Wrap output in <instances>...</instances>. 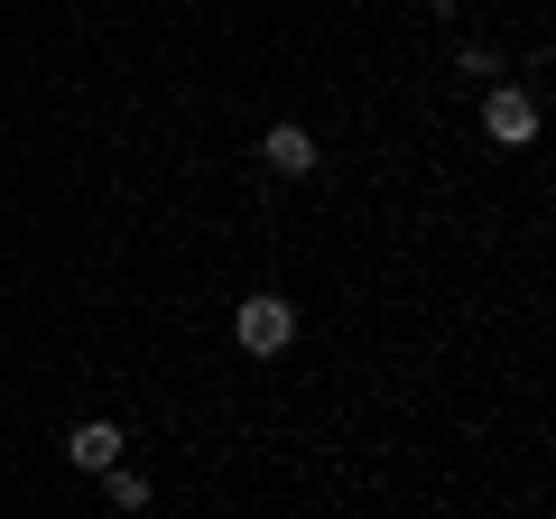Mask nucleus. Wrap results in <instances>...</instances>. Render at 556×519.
I'll return each instance as SVG.
<instances>
[{"instance_id": "obj_5", "label": "nucleus", "mask_w": 556, "mask_h": 519, "mask_svg": "<svg viewBox=\"0 0 556 519\" xmlns=\"http://www.w3.org/2000/svg\"><path fill=\"white\" fill-rule=\"evenodd\" d=\"M102 482H112V501H121V510H149V473H130V464H112V473H102Z\"/></svg>"}, {"instance_id": "obj_4", "label": "nucleus", "mask_w": 556, "mask_h": 519, "mask_svg": "<svg viewBox=\"0 0 556 519\" xmlns=\"http://www.w3.org/2000/svg\"><path fill=\"white\" fill-rule=\"evenodd\" d=\"M260 159H269V167H278V177H316V140H306L298 121H278L269 140H260Z\"/></svg>"}, {"instance_id": "obj_2", "label": "nucleus", "mask_w": 556, "mask_h": 519, "mask_svg": "<svg viewBox=\"0 0 556 519\" xmlns=\"http://www.w3.org/2000/svg\"><path fill=\"white\" fill-rule=\"evenodd\" d=\"M482 130H492L501 149H529V140H538V102L510 93V84H492V102H482Z\"/></svg>"}, {"instance_id": "obj_3", "label": "nucleus", "mask_w": 556, "mask_h": 519, "mask_svg": "<svg viewBox=\"0 0 556 519\" xmlns=\"http://www.w3.org/2000/svg\"><path fill=\"white\" fill-rule=\"evenodd\" d=\"M121 445H130V436H121V427H112V418H84V427H75V436H65V455H75V464H84V473H112V464H121Z\"/></svg>"}, {"instance_id": "obj_6", "label": "nucleus", "mask_w": 556, "mask_h": 519, "mask_svg": "<svg viewBox=\"0 0 556 519\" xmlns=\"http://www.w3.org/2000/svg\"><path fill=\"white\" fill-rule=\"evenodd\" d=\"M427 10H437V20H455V10H464V0H427Z\"/></svg>"}, {"instance_id": "obj_1", "label": "nucleus", "mask_w": 556, "mask_h": 519, "mask_svg": "<svg viewBox=\"0 0 556 519\" xmlns=\"http://www.w3.org/2000/svg\"><path fill=\"white\" fill-rule=\"evenodd\" d=\"M232 334H241V353H251V362H278L288 343H298V306H288V298H241Z\"/></svg>"}]
</instances>
